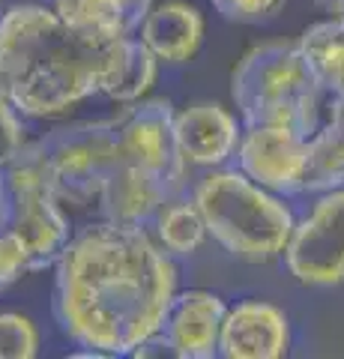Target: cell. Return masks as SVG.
I'll list each match as a JSON object with an SVG mask.
<instances>
[{
	"label": "cell",
	"mask_w": 344,
	"mask_h": 359,
	"mask_svg": "<svg viewBox=\"0 0 344 359\" xmlns=\"http://www.w3.org/2000/svg\"><path fill=\"white\" fill-rule=\"evenodd\" d=\"M174 105L138 99L117 114L39 135L54 195L72 224H150L168 198L188 192V165L174 144Z\"/></svg>",
	"instance_id": "obj_1"
},
{
	"label": "cell",
	"mask_w": 344,
	"mask_h": 359,
	"mask_svg": "<svg viewBox=\"0 0 344 359\" xmlns=\"http://www.w3.org/2000/svg\"><path fill=\"white\" fill-rule=\"evenodd\" d=\"M54 269V320L78 347L135 356L180 290L174 257L147 224H75Z\"/></svg>",
	"instance_id": "obj_2"
},
{
	"label": "cell",
	"mask_w": 344,
	"mask_h": 359,
	"mask_svg": "<svg viewBox=\"0 0 344 359\" xmlns=\"http://www.w3.org/2000/svg\"><path fill=\"white\" fill-rule=\"evenodd\" d=\"M102 45L75 33L46 0L0 9V87L27 123L57 120L99 96Z\"/></svg>",
	"instance_id": "obj_3"
},
{
	"label": "cell",
	"mask_w": 344,
	"mask_h": 359,
	"mask_svg": "<svg viewBox=\"0 0 344 359\" xmlns=\"http://www.w3.org/2000/svg\"><path fill=\"white\" fill-rule=\"evenodd\" d=\"M195 198L207 237H213L231 257L246 264H270L282 257L296 216L291 204L258 186L237 168H209L188 189Z\"/></svg>",
	"instance_id": "obj_4"
},
{
	"label": "cell",
	"mask_w": 344,
	"mask_h": 359,
	"mask_svg": "<svg viewBox=\"0 0 344 359\" xmlns=\"http://www.w3.org/2000/svg\"><path fill=\"white\" fill-rule=\"evenodd\" d=\"M231 96L242 126H291L312 135L324 114V87L299 51V42H261L242 54L231 75Z\"/></svg>",
	"instance_id": "obj_5"
},
{
	"label": "cell",
	"mask_w": 344,
	"mask_h": 359,
	"mask_svg": "<svg viewBox=\"0 0 344 359\" xmlns=\"http://www.w3.org/2000/svg\"><path fill=\"white\" fill-rule=\"evenodd\" d=\"M9 219L6 228L21 240L27 252L30 273H42L57 264L63 245L69 243L75 224L54 195L48 162L36 138H27L13 159L4 162Z\"/></svg>",
	"instance_id": "obj_6"
},
{
	"label": "cell",
	"mask_w": 344,
	"mask_h": 359,
	"mask_svg": "<svg viewBox=\"0 0 344 359\" xmlns=\"http://www.w3.org/2000/svg\"><path fill=\"white\" fill-rule=\"evenodd\" d=\"M282 257L305 287L344 285V186L320 192L315 207L296 219Z\"/></svg>",
	"instance_id": "obj_7"
},
{
	"label": "cell",
	"mask_w": 344,
	"mask_h": 359,
	"mask_svg": "<svg viewBox=\"0 0 344 359\" xmlns=\"http://www.w3.org/2000/svg\"><path fill=\"white\" fill-rule=\"evenodd\" d=\"M234 162L237 171L275 195H303L308 135L291 126H242Z\"/></svg>",
	"instance_id": "obj_8"
},
{
	"label": "cell",
	"mask_w": 344,
	"mask_h": 359,
	"mask_svg": "<svg viewBox=\"0 0 344 359\" xmlns=\"http://www.w3.org/2000/svg\"><path fill=\"white\" fill-rule=\"evenodd\" d=\"M225 311L228 302L213 290H177L159 332L147 344L177 359H213L219 356V332Z\"/></svg>",
	"instance_id": "obj_9"
},
{
	"label": "cell",
	"mask_w": 344,
	"mask_h": 359,
	"mask_svg": "<svg viewBox=\"0 0 344 359\" xmlns=\"http://www.w3.org/2000/svg\"><path fill=\"white\" fill-rule=\"evenodd\" d=\"M174 144L188 168H221L234 159L242 120H237L234 111H228L219 102H192L177 111L174 108Z\"/></svg>",
	"instance_id": "obj_10"
},
{
	"label": "cell",
	"mask_w": 344,
	"mask_h": 359,
	"mask_svg": "<svg viewBox=\"0 0 344 359\" xmlns=\"http://www.w3.org/2000/svg\"><path fill=\"white\" fill-rule=\"evenodd\" d=\"M291 351L287 314L266 299H242L228 306L219 332V356L225 359H282Z\"/></svg>",
	"instance_id": "obj_11"
},
{
	"label": "cell",
	"mask_w": 344,
	"mask_h": 359,
	"mask_svg": "<svg viewBox=\"0 0 344 359\" xmlns=\"http://www.w3.org/2000/svg\"><path fill=\"white\" fill-rule=\"evenodd\" d=\"M138 39L159 60V66H183L198 57L204 42V15L183 0L150 6L138 25Z\"/></svg>",
	"instance_id": "obj_12"
},
{
	"label": "cell",
	"mask_w": 344,
	"mask_h": 359,
	"mask_svg": "<svg viewBox=\"0 0 344 359\" xmlns=\"http://www.w3.org/2000/svg\"><path fill=\"white\" fill-rule=\"evenodd\" d=\"M159 75V60L147 51L138 33H126L120 39L102 45V66H99V96L114 105L138 102L150 93Z\"/></svg>",
	"instance_id": "obj_13"
},
{
	"label": "cell",
	"mask_w": 344,
	"mask_h": 359,
	"mask_svg": "<svg viewBox=\"0 0 344 359\" xmlns=\"http://www.w3.org/2000/svg\"><path fill=\"white\" fill-rule=\"evenodd\" d=\"M344 186V96H329V117L308 135V165L303 195Z\"/></svg>",
	"instance_id": "obj_14"
},
{
	"label": "cell",
	"mask_w": 344,
	"mask_h": 359,
	"mask_svg": "<svg viewBox=\"0 0 344 359\" xmlns=\"http://www.w3.org/2000/svg\"><path fill=\"white\" fill-rule=\"evenodd\" d=\"M150 233L171 257H188L195 255L207 240V224L201 219L192 192H180L168 198L150 219Z\"/></svg>",
	"instance_id": "obj_15"
},
{
	"label": "cell",
	"mask_w": 344,
	"mask_h": 359,
	"mask_svg": "<svg viewBox=\"0 0 344 359\" xmlns=\"http://www.w3.org/2000/svg\"><path fill=\"white\" fill-rule=\"evenodd\" d=\"M46 4L60 15L63 25L99 45L138 30L123 0H46Z\"/></svg>",
	"instance_id": "obj_16"
},
{
	"label": "cell",
	"mask_w": 344,
	"mask_h": 359,
	"mask_svg": "<svg viewBox=\"0 0 344 359\" xmlns=\"http://www.w3.org/2000/svg\"><path fill=\"white\" fill-rule=\"evenodd\" d=\"M299 51L326 96H344V25L332 15L305 27L296 39Z\"/></svg>",
	"instance_id": "obj_17"
},
{
	"label": "cell",
	"mask_w": 344,
	"mask_h": 359,
	"mask_svg": "<svg viewBox=\"0 0 344 359\" xmlns=\"http://www.w3.org/2000/svg\"><path fill=\"white\" fill-rule=\"evenodd\" d=\"M39 353V330L25 314L0 311V359H33Z\"/></svg>",
	"instance_id": "obj_18"
},
{
	"label": "cell",
	"mask_w": 344,
	"mask_h": 359,
	"mask_svg": "<svg viewBox=\"0 0 344 359\" xmlns=\"http://www.w3.org/2000/svg\"><path fill=\"white\" fill-rule=\"evenodd\" d=\"M216 13L237 25H258V21H270L284 9L287 0H209Z\"/></svg>",
	"instance_id": "obj_19"
},
{
	"label": "cell",
	"mask_w": 344,
	"mask_h": 359,
	"mask_svg": "<svg viewBox=\"0 0 344 359\" xmlns=\"http://www.w3.org/2000/svg\"><path fill=\"white\" fill-rule=\"evenodd\" d=\"M25 144H27V120L13 108L4 87H0V165L13 159Z\"/></svg>",
	"instance_id": "obj_20"
},
{
	"label": "cell",
	"mask_w": 344,
	"mask_h": 359,
	"mask_svg": "<svg viewBox=\"0 0 344 359\" xmlns=\"http://www.w3.org/2000/svg\"><path fill=\"white\" fill-rule=\"evenodd\" d=\"M25 276H30L25 245L9 228H0V290L13 287Z\"/></svg>",
	"instance_id": "obj_21"
},
{
	"label": "cell",
	"mask_w": 344,
	"mask_h": 359,
	"mask_svg": "<svg viewBox=\"0 0 344 359\" xmlns=\"http://www.w3.org/2000/svg\"><path fill=\"white\" fill-rule=\"evenodd\" d=\"M123 6H126V13L132 15V21L141 25V18L147 15V9L153 6V0H123Z\"/></svg>",
	"instance_id": "obj_22"
},
{
	"label": "cell",
	"mask_w": 344,
	"mask_h": 359,
	"mask_svg": "<svg viewBox=\"0 0 344 359\" xmlns=\"http://www.w3.org/2000/svg\"><path fill=\"white\" fill-rule=\"evenodd\" d=\"M6 219H9V192H6L4 165H0V228H6Z\"/></svg>",
	"instance_id": "obj_23"
},
{
	"label": "cell",
	"mask_w": 344,
	"mask_h": 359,
	"mask_svg": "<svg viewBox=\"0 0 344 359\" xmlns=\"http://www.w3.org/2000/svg\"><path fill=\"white\" fill-rule=\"evenodd\" d=\"M315 6H320L324 13H329V15H338L341 13V6H344V0H312Z\"/></svg>",
	"instance_id": "obj_24"
},
{
	"label": "cell",
	"mask_w": 344,
	"mask_h": 359,
	"mask_svg": "<svg viewBox=\"0 0 344 359\" xmlns=\"http://www.w3.org/2000/svg\"><path fill=\"white\" fill-rule=\"evenodd\" d=\"M336 18H338V21H341V25H344V6H341V13H338Z\"/></svg>",
	"instance_id": "obj_25"
},
{
	"label": "cell",
	"mask_w": 344,
	"mask_h": 359,
	"mask_svg": "<svg viewBox=\"0 0 344 359\" xmlns=\"http://www.w3.org/2000/svg\"><path fill=\"white\" fill-rule=\"evenodd\" d=\"M4 6H6V0H0V9H4Z\"/></svg>",
	"instance_id": "obj_26"
}]
</instances>
